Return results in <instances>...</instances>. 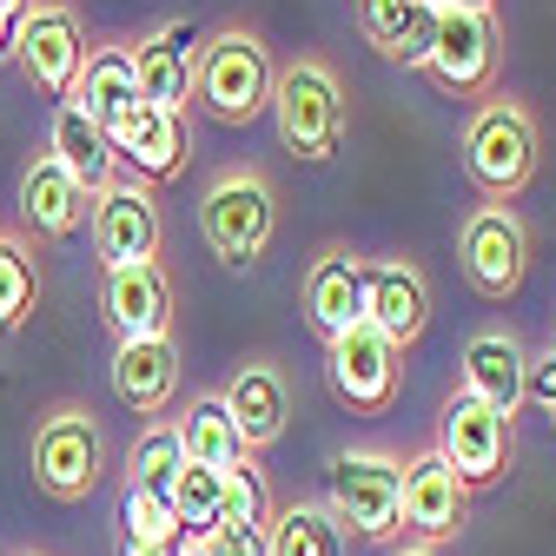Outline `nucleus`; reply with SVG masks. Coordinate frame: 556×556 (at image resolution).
<instances>
[{
    "label": "nucleus",
    "mask_w": 556,
    "mask_h": 556,
    "mask_svg": "<svg viewBox=\"0 0 556 556\" xmlns=\"http://www.w3.org/2000/svg\"><path fill=\"white\" fill-rule=\"evenodd\" d=\"M271 47L252 34V27H213L199 34V53H192V106L213 113L219 126H252L265 106H271Z\"/></svg>",
    "instance_id": "1"
},
{
    "label": "nucleus",
    "mask_w": 556,
    "mask_h": 556,
    "mask_svg": "<svg viewBox=\"0 0 556 556\" xmlns=\"http://www.w3.org/2000/svg\"><path fill=\"white\" fill-rule=\"evenodd\" d=\"M271 126H278V147H286L292 160H331L344 147V126H352V100H344L338 74H331V60L318 53H299L278 66V80H271Z\"/></svg>",
    "instance_id": "2"
},
{
    "label": "nucleus",
    "mask_w": 556,
    "mask_h": 556,
    "mask_svg": "<svg viewBox=\"0 0 556 556\" xmlns=\"http://www.w3.org/2000/svg\"><path fill=\"white\" fill-rule=\"evenodd\" d=\"M536 160H543V132H536L530 106L510 100V93L477 100V113L464 119V173H470V186L491 205H510L536 179Z\"/></svg>",
    "instance_id": "3"
},
{
    "label": "nucleus",
    "mask_w": 556,
    "mask_h": 556,
    "mask_svg": "<svg viewBox=\"0 0 556 556\" xmlns=\"http://www.w3.org/2000/svg\"><path fill=\"white\" fill-rule=\"evenodd\" d=\"M199 239L232 271L258 265L278 239V186L258 166H226L199 199Z\"/></svg>",
    "instance_id": "4"
},
{
    "label": "nucleus",
    "mask_w": 556,
    "mask_h": 556,
    "mask_svg": "<svg viewBox=\"0 0 556 556\" xmlns=\"http://www.w3.org/2000/svg\"><path fill=\"white\" fill-rule=\"evenodd\" d=\"M397 491H404V464L384 451H331V464H325V510L358 543H397L404 536Z\"/></svg>",
    "instance_id": "5"
},
{
    "label": "nucleus",
    "mask_w": 556,
    "mask_h": 556,
    "mask_svg": "<svg viewBox=\"0 0 556 556\" xmlns=\"http://www.w3.org/2000/svg\"><path fill=\"white\" fill-rule=\"evenodd\" d=\"M106 477V431L87 404H53L34 425V483L53 504H87Z\"/></svg>",
    "instance_id": "6"
},
{
    "label": "nucleus",
    "mask_w": 556,
    "mask_h": 556,
    "mask_svg": "<svg viewBox=\"0 0 556 556\" xmlns=\"http://www.w3.org/2000/svg\"><path fill=\"white\" fill-rule=\"evenodd\" d=\"M425 74H431L438 93H451V100H491V93H497V74H504L497 14L438 8V34H431V53H425Z\"/></svg>",
    "instance_id": "7"
},
{
    "label": "nucleus",
    "mask_w": 556,
    "mask_h": 556,
    "mask_svg": "<svg viewBox=\"0 0 556 556\" xmlns=\"http://www.w3.org/2000/svg\"><path fill=\"white\" fill-rule=\"evenodd\" d=\"M457 265L491 305L517 299L523 271H530V226H523L517 205H491V199L470 205L464 226H457Z\"/></svg>",
    "instance_id": "8"
},
{
    "label": "nucleus",
    "mask_w": 556,
    "mask_h": 556,
    "mask_svg": "<svg viewBox=\"0 0 556 556\" xmlns=\"http://www.w3.org/2000/svg\"><path fill=\"white\" fill-rule=\"evenodd\" d=\"M325 378L338 391V404H352L358 417H384L404 391V352L371 331V325H352V331H338L325 344Z\"/></svg>",
    "instance_id": "9"
},
{
    "label": "nucleus",
    "mask_w": 556,
    "mask_h": 556,
    "mask_svg": "<svg viewBox=\"0 0 556 556\" xmlns=\"http://www.w3.org/2000/svg\"><path fill=\"white\" fill-rule=\"evenodd\" d=\"M14 66L53 100L74 93L80 66H87V34H80V14L66 0H34L14 27Z\"/></svg>",
    "instance_id": "10"
},
{
    "label": "nucleus",
    "mask_w": 556,
    "mask_h": 556,
    "mask_svg": "<svg viewBox=\"0 0 556 556\" xmlns=\"http://www.w3.org/2000/svg\"><path fill=\"white\" fill-rule=\"evenodd\" d=\"M87 232H93V252H100L106 271H113V265H147V258H160L166 226H160V199H153V186H139L132 173H119L106 192H93Z\"/></svg>",
    "instance_id": "11"
},
{
    "label": "nucleus",
    "mask_w": 556,
    "mask_h": 556,
    "mask_svg": "<svg viewBox=\"0 0 556 556\" xmlns=\"http://www.w3.org/2000/svg\"><path fill=\"white\" fill-rule=\"evenodd\" d=\"M510 417H497V410H483L477 397H451L444 404V417H438V457L457 470V483L464 491H491V483L510 470Z\"/></svg>",
    "instance_id": "12"
},
{
    "label": "nucleus",
    "mask_w": 556,
    "mask_h": 556,
    "mask_svg": "<svg viewBox=\"0 0 556 556\" xmlns=\"http://www.w3.org/2000/svg\"><path fill=\"white\" fill-rule=\"evenodd\" d=\"M464 510H470V491L457 483V470L438 457V451H417L404 464V491H397V523H404V543H457L464 536Z\"/></svg>",
    "instance_id": "13"
},
{
    "label": "nucleus",
    "mask_w": 556,
    "mask_h": 556,
    "mask_svg": "<svg viewBox=\"0 0 556 556\" xmlns=\"http://www.w3.org/2000/svg\"><path fill=\"white\" fill-rule=\"evenodd\" d=\"M365 325L410 352L431 325V278L417 258H365Z\"/></svg>",
    "instance_id": "14"
},
{
    "label": "nucleus",
    "mask_w": 556,
    "mask_h": 556,
    "mask_svg": "<svg viewBox=\"0 0 556 556\" xmlns=\"http://www.w3.org/2000/svg\"><path fill=\"white\" fill-rule=\"evenodd\" d=\"M113 153L119 166H132L139 186H166L186 173V153H192V139H186V113H160V106H126L113 126Z\"/></svg>",
    "instance_id": "15"
},
{
    "label": "nucleus",
    "mask_w": 556,
    "mask_h": 556,
    "mask_svg": "<svg viewBox=\"0 0 556 556\" xmlns=\"http://www.w3.org/2000/svg\"><path fill=\"white\" fill-rule=\"evenodd\" d=\"M299 299H305V318H312V331L331 344L338 331H352V325H365V258L352 252V245H318L312 252V265H305V286H299Z\"/></svg>",
    "instance_id": "16"
},
{
    "label": "nucleus",
    "mask_w": 556,
    "mask_h": 556,
    "mask_svg": "<svg viewBox=\"0 0 556 556\" xmlns=\"http://www.w3.org/2000/svg\"><path fill=\"white\" fill-rule=\"evenodd\" d=\"M113 338H173V278L160 258L147 265H113L100 286Z\"/></svg>",
    "instance_id": "17"
},
{
    "label": "nucleus",
    "mask_w": 556,
    "mask_h": 556,
    "mask_svg": "<svg viewBox=\"0 0 556 556\" xmlns=\"http://www.w3.org/2000/svg\"><path fill=\"white\" fill-rule=\"evenodd\" d=\"M192 53L199 34L192 21H166L147 40L132 47V80H139V106H160V113H186L192 106Z\"/></svg>",
    "instance_id": "18"
},
{
    "label": "nucleus",
    "mask_w": 556,
    "mask_h": 556,
    "mask_svg": "<svg viewBox=\"0 0 556 556\" xmlns=\"http://www.w3.org/2000/svg\"><path fill=\"white\" fill-rule=\"evenodd\" d=\"M523 378H530V352H523L517 331L491 325V331H477L464 344V397L510 417V425H517V404H523Z\"/></svg>",
    "instance_id": "19"
},
{
    "label": "nucleus",
    "mask_w": 556,
    "mask_h": 556,
    "mask_svg": "<svg viewBox=\"0 0 556 556\" xmlns=\"http://www.w3.org/2000/svg\"><path fill=\"white\" fill-rule=\"evenodd\" d=\"M219 404H226V417L239 425L245 451L278 444V438H286V425H292V384H286V371L265 365V358H245L232 371V384L219 391Z\"/></svg>",
    "instance_id": "20"
},
{
    "label": "nucleus",
    "mask_w": 556,
    "mask_h": 556,
    "mask_svg": "<svg viewBox=\"0 0 556 556\" xmlns=\"http://www.w3.org/2000/svg\"><path fill=\"white\" fill-rule=\"evenodd\" d=\"M113 397L139 417H160L179 397V344L173 338H119L113 344Z\"/></svg>",
    "instance_id": "21"
},
{
    "label": "nucleus",
    "mask_w": 556,
    "mask_h": 556,
    "mask_svg": "<svg viewBox=\"0 0 556 556\" xmlns=\"http://www.w3.org/2000/svg\"><path fill=\"white\" fill-rule=\"evenodd\" d=\"M47 160L74 179L87 199L93 192H106L113 179H119V153H113V139H106V126L100 119H87L74 100H60V113H53V132H47Z\"/></svg>",
    "instance_id": "22"
},
{
    "label": "nucleus",
    "mask_w": 556,
    "mask_h": 556,
    "mask_svg": "<svg viewBox=\"0 0 556 556\" xmlns=\"http://www.w3.org/2000/svg\"><path fill=\"white\" fill-rule=\"evenodd\" d=\"M358 34L391 66H425L431 34H438V8L431 0H358Z\"/></svg>",
    "instance_id": "23"
},
{
    "label": "nucleus",
    "mask_w": 556,
    "mask_h": 556,
    "mask_svg": "<svg viewBox=\"0 0 556 556\" xmlns=\"http://www.w3.org/2000/svg\"><path fill=\"white\" fill-rule=\"evenodd\" d=\"M87 213H93V199L66 179L47 153L21 173V219H27L40 239H74V232L87 226Z\"/></svg>",
    "instance_id": "24"
},
{
    "label": "nucleus",
    "mask_w": 556,
    "mask_h": 556,
    "mask_svg": "<svg viewBox=\"0 0 556 556\" xmlns=\"http://www.w3.org/2000/svg\"><path fill=\"white\" fill-rule=\"evenodd\" d=\"M74 100L87 119L113 126L126 106H139V80H132V47H93L87 66H80V80H74Z\"/></svg>",
    "instance_id": "25"
},
{
    "label": "nucleus",
    "mask_w": 556,
    "mask_h": 556,
    "mask_svg": "<svg viewBox=\"0 0 556 556\" xmlns=\"http://www.w3.org/2000/svg\"><path fill=\"white\" fill-rule=\"evenodd\" d=\"M179 451H186V464H205V470H232V464H245L252 451H245V438H239V425L226 417V404L219 397H192L186 410H179Z\"/></svg>",
    "instance_id": "26"
},
{
    "label": "nucleus",
    "mask_w": 556,
    "mask_h": 556,
    "mask_svg": "<svg viewBox=\"0 0 556 556\" xmlns=\"http://www.w3.org/2000/svg\"><path fill=\"white\" fill-rule=\"evenodd\" d=\"M265 556H344V530H338V523H331V510H325V504H312V497L271 504Z\"/></svg>",
    "instance_id": "27"
},
{
    "label": "nucleus",
    "mask_w": 556,
    "mask_h": 556,
    "mask_svg": "<svg viewBox=\"0 0 556 556\" xmlns=\"http://www.w3.org/2000/svg\"><path fill=\"white\" fill-rule=\"evenodd\" d=\"M166 504H173V517H179V530H186L192 543H199V536H213V530H219V504H226V470L186 464V470L173 477Z\"/></svg>",
    "instance_id": "28"
},
{
    "label": "nucleus",
    "mask_w": 556,
    "mask_h": 556,
    "mask_svg": "<svg viewBox=\"0 0 556 556\" xmlns=\"http://www.w3.org/2000/svg\"><path fill=\"white\" fill-rule=\"evenodd\" d=\"M40 299V265L21 232H0V331H21Z\"/></svg>",
    "instance_id": "29"
},
{
    "label": "nucleus",
    "mask_w": 556,
    "mask_h": 556,
    "mask_svg": "<svg viewBox=\"0 0 556 556\" xmlns=\"http://www.w3.org/2000/svg\"><path fill=\"white\" fill-rule=\"evenodd\" d=\"M186 470V451H179V431L173 425H147L139 431V444L126 451V483L132 491H173V477Z\"/></svg>",
    "instance_id": "30"
},
{
    "label": "nucleus",
    "mask_w": 556,
    "mask_h": 556,
    "mask_svg": "<svg viewBox=\"0 0 556 556\" xmlns=\"http://www.w3.org/2000/svg\"><path fill=\"white\" fill-rule=\"evenodd\" d=\"M271 523V497H265V477L258 464H232L226 470V504H219V530H265Z\"/></svg>",
    "instance_id": "31"
},
{
    "label": "nucleus",
    "mask_w": 556,
    "mask_h": 556,
    "mask_svg": "<svg viewBox=\"0 0 556 556\" xmlns=\"http://www.w3.org/2000/svg\"><path fill=\"white\" fill-rule=\"evenodd\" d=\"M119 523H126V536H132V543H192V536L179 530L173 504H166L160 491H132V483H126V504H119Z\"/></svg>",
    "instance_id": "32"
},
{
    "label": "nucleus",
    "mask_w": 556,
    "mask_h": 556,
    "mask_svg": "<svg viewBox=\"0 0 556 556\" xmlns=\"http://www.w3.org/2000/svg\"><path fill=\"white\" fill-rule=\"evenodd\" d=\"M523 397L556 425V352H543V358H530V378H523Z\"/></svg>",
    "instance_id": "33"
},
{
    "label": "nucleus",
    "mask_w": 556,
    "mask_h": 556,
    "mask_svg": "<svg viewBox=\"0 0 556 556\" xmlns=\"http://www.w3.org/2000/svg\"><path fill=\"white\" fill-rule=\"evenodd\" d=\"M199 543H205V556H265V530H213Z\"/></svg>",
    "instance_id": "34"
},
{
    "label": "nucleus",
    "mask_w": 556,
    "mask_h": 556,
    "mask_svg": "<svg viewBox=\"0 0 556 556\" xmlns=\"http://www.w3.org/2000/svg\"><path fill=\"white\" fill-rule=\"evenodd\" d=\"M186 543H132V536H119V556H179Z\"/></svg>",
    "instance_id": "35"
},
{
    "label": "nucleus",
    "mask_w": 556,
    "mask_h": 556,
    "mask_svg": "<svg viewBox=\"0 0 556 556\" xmlns=\"http://www.w3.org/2000/svg\"><path fill=\"white\" fill-rule=\"evenodd\" d=\"M438 8H464V14H491L497 0H438Z\"/></svg>",
    "instance_id": "36"
},
{
    "label": "nucleus",
    "mask_w": 556,
    "mask_h": 556,
    "mask_svg": "<svg viewBox=\"0 0 556 556\" xmlns=\"http://www.w3.org/2000/svg\"><path fill=\"white\" fill-rule=\"evenodd\" d=\"M27 8H34V0H0V21H14V27H21V14H27Z\"/></svg>",
    "instance_id": "37"
},
{
    "label": "nucleus",
    "mask_w": 556,
    "mask_h": 556,
    "mask_svg": "<svg viewBox=\"0 0 556 556\" xmlns=\"http://www.w3.org/2000/svg\"><path fill=\"white\" fill-rule=\"evenodd\" d=\"M391 556H438V549H431V543H397Z\"/></svg>",
    "instance_id": "38"
},
{
    "label": "nucleus",
    "mask_w": 556,
    "mask_h": 556,
    "mask_svg": "<svg viewBox=\"0 0 556 556\" xmlns=\"http://www.w3.org/2000/svg\"><path fill=\"white\" fill-rule=\"evenodd\" d=\"M14 53V21H0V60Z\"/></svg>",
    "instance_id": "39"
},
{
    "label": "nucleus",
    "mask_w": 556,
    "mask_h": 556,
    "mask_svg": "<svg viewBox=\"0 0 556 556\" xmlns=\"http://www.w3.org/2000/svg\"><path fill=\"white\" fill-rule=\"evenodd\" d=\"M179 556H205V543H186V549H179Z\"/></svg>",
    "instance_id": "40"
},
{
    "label": "nucleus",
    "mask_w": 556,
    "mask_h": 556,
    "mask_svg": "<svg viewBox=\"0 0 556 556\" xmlns=\"http://www.w3.org/2000/svg\"><path fill=\"white\" fill-rule=\"evenodd\" d=\"M21 556H47V549H21Z\"/></svg>",
    "instance_id": "41"
},
{
    "label": "nucleus",
    "mask_w": 556,
    "mask_h": 556,
    "mask_svg": "<svg viewBox=\"0 0 556 556\" xmlns=\"http://www.w3.org/2000/svg\"><path fill=\"white\" fill-rule=\"evenodd\" d=\"M549 352H556V338H549Z\"/></svg>",
    "instance_id": "42"
},
{
    "label": "nucleus",
    "mask_w": 556,
    "mask_h": 556,
    "mask_svg": "<svg viewBox=\"0 0 556 556\" xmlns=\"http://www.w3.org/2000/svg\"><path fill=\"white\" fill-rule=\"evenodd\" d=\"M431 8H438V0H431Z\"/></svg>",
    "instance_id": "43"
}]
</instances>
